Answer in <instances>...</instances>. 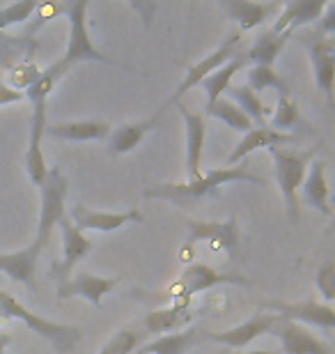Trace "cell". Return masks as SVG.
Wrapping results in <instances>:
<instances>
[{
    "mask_svg": "<svg viewBox=\"0 0 335 354\" xmlns=\"http://www.w3.org/2000/svg\"><path fill=\"white\" fill-rule=\"evenodd\" d=\"M232 182H251L258 184V187H265V177H258L248 171L246 166H234V168H211L207 175H200L198 180L184 182V184H159V187H152L145 191L147 201H166L175 207H189L193 203H200L202 198L213 194L216 189H220L223 184H232Z\"/></svg>",
    "mask_w": 335,
    "mask_h": 354,
    "instance_id": "obj_1",
    "label": "cell"
},
{
    "mask_svg": "<svg viewBox=\"0 0 335 354\" xmlns=\"http://www.w3.org/2000/svg\"><path fill=\"white\" fill-rule=\"evenodd\" d=\"M0 317H5V320H21L23 324H28V329L51 343L58 354H69L78 343L83 341L81 327L46 320V317L28 310L17 297L5 292V290H0Z\"/></svg>",
    "mask_w": 335,
    "mask_h": 354,
    "instance_id": "obj_2",
    "label": "cell"
},
{
    "mask_svg": "<svg viewBox=\"0 0 335 354\" xmlns=\"http://www.w3.org/2000/svg\"><path fill=\"white\" fill-rule=\"evenodd\" d=\"M88 7L90 5L85 3V0H74V3L62 5V12H65L69 19V39H67L65 55L55 62L62 76H65L74 65H81V62H88V60L119 67L117 60L104 55L95 44H92L90 32H88Z\"/></svg>",
    "mask_w": 335,
    "mask_h": 354,
    "instance_id": "obj_3",
    "label": "cell"
},
{
    "mask_svg": "<svg viewBox=\"0 0 335 354\" xmlns=\"http://www.w3.org/2000/svg\"><path fill=\"white\" fill-rule=\"evenodd\" d=\"M317 150L319 147H312V150H305V152H291V150H285V147H269L271 159H274V164H276L278 189H280V194L285 198L291 223L298 221V189H301V184L305 180L308 166L312 164V159L317 157Z\"/></svg>",
    "mask_w": 335,
    "mask_h": 354,
    "instance_id": "obj_4",
    "label": "cell"
},
{
    "mask_svg": "<svg viewBox=\"0 0 335 354\" xmlns=\"http://www.w3.org/2000/svg\"><path fill=\"white\" fill-rule=\"evenodd\" d=\"M67 191H69V182L65 173H62L58 166L48 168L44 182H41V187H39V203H41L39 223H37V235L32 239V244L37 246L39 251H44L53 228L60 223V218L65 216Z\"/></svg>",
    "mask_w": 335,
    "mask_h": 354,
    "instance_id": "obj_5",
    "label": "cell"
},
{
    "mask_svg": "<svg viewBox=\"0 0 335 354\" xmlns=\"http://www.w3.org/2000/svg\"><path fill=\"white\" fill-rule=\"evenodd\" d=\"M216 286H251V279L239 274L218 272V269L207 267L202 263H193L184 269L180 279L168 288L166 295L173 299L175 306H189L191 297L198 292H207V290Z\"/></svg>",
    "mask_w": 335,
    "mask_h": 354,
    "instance_id": "obj_6",
    "label": "cell"
},
{
    "mask_svg": "<svg viewBox=\"0 0 335 354\" xmlns=\"http://www.w3.org/2000/svg\"><path fill=\"white\" fill-rule=\"evenodd\" d=\"M260 310L278 315L280 320L289 322H305V324H315L319 329L331 331L335 327V308L331 304L317 301V297H310L305 301H265L260 306Z\"/></svg>",
    "mask_w": 335,
    "mask_h": 354,
    "instance_id": "obj_7",
    "label": "cell"
},
{
    "mask_svg": "<svg viewBox=\"0 0 335 354\" xmlns=\"http://www.w3.org/2000/svg\"><path fill=\"white\" fill-rule=\"evenodd\" d=\"M241 35L239 32H234L230 39L227 41H223L216 51L213 53H209L207 58H202L200 62H195L193 67L189 69L186 72V76H184V81L180 83V88L175 90V95L170 97V102L166 104V106H170V104H177L180 102V97L182 95H186L189 90H193V88H198L200 83L207 79V76H211L216 69H220L223 65H227L232 58H237V55L241 53Z\"/></svg>",
    "mask_w": 335,
    "mask_h": 354,
    "instance_id": "obj_8",
    "label": "cell"
},
{
    "mask_svg": "<svg viewBox=\"0 0 335 354\" xmlns=\"http://www.w3.org/2000/svg\"><path fill=\"white\" fill-rule=\"evenodd\" d=\"M189 235H186V244H211L213 249H225V251H234L241 242V232H239V221L237 216H230L227 221H195V218H189L186 221Z\"/></svg>",
    "mask_w": 335,
    "mask_h": 354,
    "instance_id": "obj_9",
    "label": "cell"
},
{
    "mask_svg": "<svg viewBox=\"0 0 335 354\" xmlns=\"http://www.w3.org/2000/svg\"><path fill=\"white\" fill-rule=\"evenodd\" d=\"M69 221L74 223L76 230L88 232V230H97V232H113L119 230L126 223H142L145 216H142L140 209H129V212H99L92 207H85V205H76L74 209L69 212Z\"/></svg>",
    "mask_w": 335,
    "mask_h": 354,
    "instance_id": "obj_10",
    "label": "cell"
},
{
    "mask_svg": "<svg viewBox=\"0 0 335 354\" xmlns=\"http://www.w3.org/2000/svg\"><path fill=\"white\" fill-rule=\"evenodd\" d=\"M119 286V276H95V274H74L58 283V299L83 297L92 306H102V299Z\"/></svg>",
    "mask_w": 335,
    "mask_h": 354,
    "instance_id": "obj_11",
    "label": "cell"
},
{
    "mask_svg": "<svg viewBox=\"0 0 335 354\" xmlns=\"http://www.w3.org/2000/svg\"><path fill=\"white\" fill-rule=\"evenodd\" d=\"M276 322H278V315L267 313V310H260V313H255L251 320H246L244 324H237V327H232L227 331H211V334H202V341L220 343V345H225V348L241 350V348H246V345H251L255 338L269 334Z\"/></svg>",
    "mask_w": 335,
    "mask_h": 354,
    "instance_id": "obj_12",
    "label": "cell"
},
{
    "mask_svg": "<svg viewBox=\"0 0 335 354\" xmlns=\"http://www.w3.org/2000/svg\"><path fill=\"white\" fill-rule=\"evenodd\" d=\"M269 334L280 341V348L285 354H331L329 343H324L322 338H317L310 329H305L298 322L278 317V322Z\"/></svg>",
    "mask_w": 335,
    "mask_h": 354,
    "instance_id": "obj_13",
    "label": "cell"
},
{
    "mask_svg": "<svg viewBox=\"0 0 335 354\" xmlns=\"http://www.w3.org/2000/svg\"><path fill=\"white\" fill-rule=\"evenodd\" d=\"M46 124H48L46 122V102L39 99V102L32 104L30 140H28V150H26V173L35 187H41V182H44V177L48 173L44 150H41V138H44Z\"/></svg>",
    "mask_w": 335,
    "mask_h": 354,
    "instance_id": "obj_14",
    "label": "cell"
},
{
    "mask_svg": "<svg viewBox=\"0 0 335 354\" xmlns=\"http://www.w3.org/2000/svg\"><path fill=\"white\" fill-rule=\"evenodd\" d=\"M177 111L184 120V129H186V173L189 182L198 180L200 173V161H202V150L207 140V120L202 113L189 111L184 104H177Z\"/></svg>",
    "mask_w": 335,
    "mask_h": 354,
    "instance_id": "obj_15",
    "label": "cell"
},
{
    "mask_svg": "<svg viewBox=\"0 0 335 354\" xmlns=\"http://www.w3.org/2000/svg\"><path fill=\"white\" fill-rule=\"evenodd\" d=\"M58 225L62 230V263L58 265V279L65 281V279H69L71 269L81 263L83 258L90 256L92 249H95V242H92L85 232L76 230L67 214L60 218Z\"/></svg>",
    "mask_w": 335,
    "mask_h": 354,
    "instance_id": "obj_16",
    "label": "cell"
},
{
    "mask_svg": "<svg viewBox=\"0 0 335 354\" xmlns=\"http://www.w3.org/2000/svg\"><path fill=\"white\" fill-rule=\"evenodd\" d=\"M296 140V133H283V131H276L271 127H253L251 131L244 133V138L239 140L237 147L230 152V157L225 161V168H234L237 164H241L248 154H253L255 150H262V147H278V145H285V143H291Z\"/></svg>",
    "mask_w": 335,
    "mask_h": 354,
    "instance_id": "obj_17",
    "label": "cell"
},
{
    "mask_svg": "<svg viewBox=\"0 0 335 354\" xmlns=\"http://www.w3.org/2000/svg\"><path fill=\"white\" fill-rule=\"evenodd\" d=\"M220 7L227 17L237 21L241 30H253L265 21L278 17L283 10L280 3H251V0H223Z\"/></svg>",
    "mask_w": 335,
    "mask_h": 354,
    "instance_id": "obj_18",
    "label": "cell"
},
{
    "mask_svg": "<svg viewBox=\"0 0 335 354\" xmlns=\"http://www.w3.org/2000/svg\"><path fill=\"white\" fill-rule=\"evenodd\" d=\"M301 191H303V201L312 209L322 212L324 216H333L331 189H329V180H326V161L312 159L308 173H305V180L301 184Z\"/></svg>",
    "mask_w": 335,
    "mask_h": 354,
    "instance_id": "obj_19",
    "label": "cell"
},
{
    "mask_svg": "<svg viewBox=\"0 0 335 354\" xmlns=\"http://www.w3.org/2000/svg\"><path fill=\"white\" fill-rule=\"evenodd\" d=\"M324 0H294V3L283 5L280 14L276 17V24L271 30L274 32H294L296 28L308 26L312 21H319L322 12L326 10Z\"/></svg>",
    "mask_w": 335,
    "mask_h": 354,
    "instance_id": "obj_20",
    "label": "cell"
},
{
    "mask_svg": "<svg viewBox=\"0 0 335 354\" xmlns=\"http://www.w3.org/2000/svg\"><path fill=\"white\" fill-rule=\"evenodd\" d=\"M333 37H317L310 41V60L317 86L326 95V102L333 104V81H335V60H333Z\"/></svg>",
    "mask_w": 335,
    "mask_h": 354,
    "instance_id": "obj_21",
    "label": "cell"
},
{
    "mask_svg": "<svg viewBox=\"0 0 335 354\" xmlns=\"http://www.w3.org/2000/svg\"><path fill=\"white\" fill-rule=\"evenodd\" d=\"M163 111H166V106H161L152 118L138 120V122H126V124H119L117 129H113L108 133L111 136V154H126V152L135 150V147L142 143V138H145L147 133L159 124Z\"/></svg>",
    "mask_w": 335,
    "mask_h": 354,
    "instance_id": "obj_22",
    "label": "cell"
},
{
    "mask_svg": "<svg viewBox=\"0 0 335 354\" xmlns=\"http://www.w3.org/2000/svg\"><path fill=\"white\" fill-rule=\"evenodd\" d=\"M111 133V127L102 120H74V122L46 124L44 136L71 140V143H85V140H102Z\"/></svg>",
    "mask_w": 335,
    "mask_h": 354,
    "instance_id": "obj_23",
    "label": "cell"
},
{
    "mask_svg": "<svg viewBox=\"0 0 335 354\" xmlns=\"http://www.w3.org/2000/svg\"><path fill=\"white\" fill-rule=\"evenodd\" d=\"M39 253L41 251L35 244L14 253H0V272L10 276L12 281L35 288V269H37Z\"/></svg>",
    "mask_w": 335,
    "mask_h": 354,
    "instance_id": "obj_24",
    "label": "cell"
},
{
    "mask_svg": "<svg viewBox=\"0 0 335 354\" xmlns=\"http://www.w3.org/2000/svg\"><path fill=\"white\" fill-rule=\"evenodd\" d=\"M191 320H193V313L189 310V306H175V304H170L166 308L152 310V313L142 320V327H145L147 334L163 336L177 329H186Z\"/></svg>",
    "mask_w": 335,
    "mask_h": 354,
    "instance_id": "obj_25",
    "label": "cell"
},
{
    "mask_svg": "<svg viewBox=\"0 0 335 354\" xmlns=\"http://www.w3.org/2000/svg\"><path fill=\"white\" fill-rule=\"evenodd\" d=\"M200 341H202L200 329L186 327L184 331H177V334L159 336L156 341L147 343L145 348L138 350L135 354H186L191 348H195Z\"/></svg>",
    "mask_w": 335,
    "mask_h": 354,
    "instance_id": "obj_26",
    "label": "cell"
},
{
    "mask_svg": "<svg viewBox=\"0 0 335 354\" xmlns=\"http://www.w3.org/2000/svg\"><path fill=\"white\" fill-rule=\"evenodd\" d=\"M294 32H274L269 28L260 35V37H255L253 46L248 48L246 53V60L255 62V65H262V67H274V62L278 55L283 53L285 44H287V39L291 37Z\"/></svg>",
    "mask_w": 335,
    "mask_h": 354,
    "instance_id": "obj_27",
    "label": "cell"
},
{
    "mask_svg": "<svg viewBox=\"0 0 335 354\" xmlns=\"http://www.w3.org/2000/svg\"><path fill=\"white\" fill-rule=\"evenodd\" d=\"M230 95V102H234L241 111L246 113L248 120L258 127H267V120L271 118V109L262 102L260 95H255L251 88L239 86V83H230V88L225 90Z\"/></svg>",
    "mask_w": 335,
    "mask_h": 354,
    "instance_id": "obj_28",
    "label": "cell"
},
{
    "mask_svg": "<svg viewBox=\"0 0 335 354\" xmlns=\"http://www.w3.org/2000/svg\"><path fill=\"white\" fill-rule=\"evenodd\" d=\"M246 53H239L237 58H232L227 65H223L220 69H216L211 76H207V79L200 83V86L204 88V92H207V106L209 104H213L216 99H220L223 97V92L230 88V83H232V79H234V74L239 72V69H244V65H246Z\"/></svg>",
    "mask_w": 335,
    "mask_h": 354,
    "instance_id": "obj_29",
    "label": "cell"
},
{
    "mask_svg": "<svg viewBox=\"0 0 335 354\" xmlns=\"http://www.w3.org/2000/svg\"><path fill=\"white\" fill-rule=\"evenodd\" d=\"M204 115L207 118H216V120H220V122H225L230 129H234V131H239V133H248L253 129V122L248 120V115L244 111L239 109L237 104L234 102H230V99H225V97H220V99H216L213 104H209L204 109Z\"/></svg>",
    "mask_w": 335,
    "mask_h": 354,
    "instance_id": "obj_30",
    "label": "cell"
},
{
    "mask_svg": "<svg viewBox=\"0 0 335 354\" xmlns=\"http://www.w3.org/2000/svg\"><path fill=\"white\" fill-rule=\"evenodd\" d=\"M246 88H251L255 95H258V92H265V90H278L280 97H289L287 83L283 81V76L278 74L274 67L253 65L246 74Z\"/></svg>",
    "mask_w": 335,
    "mask_h": 354,
    "instance_id": "obj_31",
    "label": "cell"
},
{
    "mask_svg": "<svg viewBox=\"0 0 335 354\" xmlns=\"http://www.w3.org/2000/svg\"><path fill=\"white\" fill-rule=\"evenodd\" d=\"M301 124V109L291 97H278L276 109L271 111V129L291 133V129Z\"/></svg>",
    "mask_w": 335,
    "mask_h": 354,
    "instance_id": "obj_32",
    "label": "cell"
},
{
    "mask_svg": "<svg viewBox=\"0 0 335 354\" xmlns=\"http://www.w3.org/2000/svg\"><path fill=\"white\" fill-rule=\"evenodd\" d=\"M142 334H145V331L119 329L104 343V348L99 350V354H133V350L138 348V343L142 341Z\"/></svg>",
    "mask_w": 335,
    "mask_h": 354,
    "instance_id": "obj_33",
    "label": "cell"
},
{
    "mask_svg": "<svg viewBox=\"0 0 335 354\" xmlns=\"http://www.w3.org/2000/svg\"><path fill=\"white\" fill-rule=\"evenodd\" d=\"M37 7L39 5L32 3V0H23V3H14V5L3 7V10H0V32L28 21L35 12H37Z\"/></svg>",
    "mask_w": 335,
    "mask_h": 354,
    "instance_id": "obj_34",
    "label": "cell"
},
{
    "mask_svg": "<svg viewBox=\"0 0 335 354\" xmlns=\"http://www.w3.org/2000/svg\"><path fill=\"white\" fill-rule=\"evenodd\" d=\"M315 283H317L319 295L324 297V304H331L335 299V265H333V260H326L322 265V269L317 272Z\"/></svg>",
    "mask_w": 335,
    "mask_h": 354,
    "instance_id": "obj_35",
    "label": "cell"
},
{
    "mask_svg": "<svg viewBox=\"0 0 335 354\" xmlns=\"http://www.w3.org/2000/svg\"><path fill=\"white\" fill-rule=\"evenodd\" d=\"M319 21H322V30L326 37H333V32H335V5L329 3L326 5V10L322 12V17H319Z\"/></svg>",
    "mask_w": 335,
    "mask_h": 354,
    "instance_id": "obj_36",
    "label": "cell"
},
{
    "mask_svg": "<svg viewBox=\"0 0 335 354\" xmlns=\"http://www.w3.org/2000/svg\"><path fill=\"white\" fill-rule=\"evenodd\" d=\"M26 95L19 90H14L12 86H5V83H0V106H7V104H17L21 102Z\"/></svg>",
    "mask_w": 335,
    "mask_h": 354,
    "instance_id": "obj_37",
    "label": "cell"
},
{
    "mask_svg": "<svg viewBox=\"0 0 335 354\" xmlns=\"http://www.w3.org/2000/svg\"><path fill=\"white\" fill-rule=\"evenodd\" d=\"M10 341H12V336L7 334V331H0V354H3V352L7 350V345H10Z\"/></svg>",
    "mask_w": 335,
    "mask_h": 354,
    "instance_id": "obj_38",
    "label": "cell"
},
{
    "mask_svg": "<svg viewBox=\"0 0 335 354\" xmlns=\"http://www.w3.org/2000/svg\"><path fill=\"white\" fill-rule=\"evenodd\" d=\"M248 354H276V352H267V350H262V352H248Z\"/></svg>",
    "mask_w": 335,
    "mask_h": 354,
    "instance_id": "obj_39",
    "label": "cell"
}]
</instances>
